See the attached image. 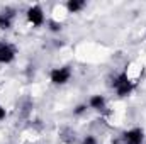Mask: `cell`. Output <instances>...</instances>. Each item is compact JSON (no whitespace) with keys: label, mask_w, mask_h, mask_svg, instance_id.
Wrapping results in <instances>:
<instances>
[{"label":"cell","mask_w":146,"mask_h":144,"mask_svg":"<svg viewBox=\"0 0 146 144\" xmlns=\"http://www.w3.org/2000/svg\"><path fill=\"white\" fill-rule=\"evenodd\" d=\"M114 87H115V90H117V93L121 95V97H124V95H127L131 90H133V83L129 81V78H127V75H119L117 76V80L114 81Z\"/></svg>","instance_id":"6da1fadb"},{"label":"cell","mask_w":146,"mask_h":144,"mask_svg":"<svg viewBox=\"0 0 146 144\" xmlns=\"http://www.w3.org/2000/svg\"><path fill=\"white\" fill-rule=\"evenodd\" d=\"M70 76H72V73L68 68H56L51 71V81L54 85H63L70 80Z\"/></svg>","instance_id":"7a4b0ae2"},{"label":"cell","mask_w":146,"mask_h":144,"mask_svg":"<svg viewBox=\"0 0 146 144\" xmlns=\"http://www.w3.org/2000/svg\"><path fill=\"white\" fill-rule=\"evenodd\" d=\"M124 141H126V144H141V141H143V132H141V129L127 131V132L124 134Z\"/></svg>","instance_id":"3957f363"},{"label":"cell","mask_w":146,"mask_h":144,"mask_svg":"<svg viewBox=\"0 0 146 144\" xmlns=\"http://www.w3.org/2000/svg\"><path fill=\"white\" fill-rule=\"evenodd\" d=\"M27 19L34 24V26H41L42 20H44V15H42V10L39 7H31L27 10Z\"/></svg>","instance_id":"277c9868"},{"label":"cell","mask_w":146,"mask_h":144,"mask_svg":"<svg viewBox=\"0 0 146 144\" xmlns=\"http://www.w3.org/2000/svg\"><path fill=\"white\" fill-rule=\"evenodd\" d=\"M14 59V49L7 44L0 46V63H9Z\"/></svg>","instance_id":"5b68a950"},{"label":"cell","mask_w":146,"mask_h":144,"mask_svg":"<svg viewBox=\"0 0 146 144\" xmlns=\"http://www.w3.org/2000/svg\"><path fill=\"white\" fill-rule=\"evenodd\" d=\"M12 26V14H0V29H9Z\"/></svg>","instance_id":"8992f818"},{"label":"cell","mask_w":146,"mask_h":144,"mask_svg":"<svg viewBox=\"0 0 146 144\" xmlns=\"http://www.w3.org/2000/svg\"><path fill=\"white\" fill-rule=\"evenodd\" d=\"M83 5H85L83 0H70V2L66 3V7H68L70 12H78V10H82Z\"/></svg>","instance_id":"52a82bcc"},{"label":"cell","mask_w":146,"mask_h":144,"mask_svg":"<svg viewBox=\"0 0 146 144\" xmlns=\"http://www.w3.org/2000/svg\"><path fill=\"white\" fill-rule=\"evenodd\" d=\"M104 104H106V100H104L100 95H95V97L90 98V105L94 108H104Z\"/></svg>","instance_id":"ba28073f"},{"label":"cell","mask_w":146,"mask_h":144,"mask_svg":"<svg viewBox=\"0 0 146 144\" xmlns=\"http://www.w3.org/2000/svg\"><path fill=\"white\" fill-rule=\"evenodd\" d=\"M49 29H51V31H60V29H61V24L51 20V22H49Z\"/></svg>","instance_id":"9c48e42d"},{"label":"cell","mask_w":146,"mask_h":144,"mask_svg":"<svg viewBox=\"0 0 146 144\" xmlns=\"http://www.w3.org/2000/svg\"><path fill=\"white\" fill-rule=\"evenodd\" d=\"M83 144H97V141H95V137H92V136H87V137L83 139Z\"/></svg>","instance_id":"30bf717a"},{"label":"cell","mask_w":146,"mask_h":144,"mask_svg":"<svg viewBox=\"0 0 146 144\" xmlns=\"http://www.w3.org/2000/svg\"><path fill=\"white\" fill-rule=\"evenodd\" d=\"M85 105H78V107H76V110H75V114H82V112H83V110H85Z\"/></svg>","instance_id":"8fae6325"},{"label":"cell","mask_w":146,"mask_h":144,"mask_svg":"<svg viewBox=\"0 0 146 144\" xmlns=\"http://www.w3.org/2000/svg\"><path fill=\"white\" fill-rule=\"evenodd\" d=\"M3 117H5V110H3V108L0 107V120H2Z\"/></svg>","instance_id":"7c38bea8"}]
</instances>
